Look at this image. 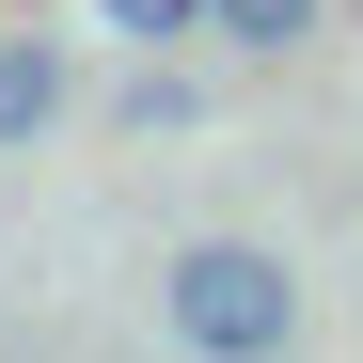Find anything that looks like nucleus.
Masks as SVG:
<instances>
[{
	"instance_id": "f257e3e1",
	"label": "nucleus",
	"mask_w": 363,
	"mask_h": 363,
	"mask_svg": "<svg viewBox=\"0 0 363 363\" xmlns=\"http://www.w3.org/2000/svg\"><path fill=\"white\" fill-rule=\"evenodd\" d=\"M158 316L206 363H269V347H300V269L253 253V237H190V253L158 269Z\"/></svg>"
},
{
	"instance_id": "7ed1b4c3",
	"label": "nucleus",
	"mask_w": 363,
	"mask_h": 363,
	"mask_svg": "<svg viewBox=\"0 0 363 363\" xmlns=\"http://www.w3.org/2000/svg\"><path fill=\"white\" fill-rule=\"evenodd\" d=\"M111 127H127V143H174V127H206V79H174L158 48H143V79L111 95Z\"/></svg>"
},
{
	"instance_id": "20e7f679",
	"label": "nucleus",
	"mask_w": 363,
	"mask_h": 363,
	"mask_svg": "<svg viewBox=\"0 0 363 363\" xmlns=\"http://www.w3.org/2000/svg\"><path fill=\"white\" fill-rule=\"evenodd\" d=\"M332 0H221V48H253V64H284L300 32H316Z\"/></svg>"
},
{
	"instance_id": "39448f33",
	"label": "nucleus",
	"mask_w": 363,
	"mask_h": 363,
	"mask_svg": "<svg viewBox=\"0 0 363 363\" xmlns=\"http://www.w3.org/2000/svg\"><path fill=\"white\" fill-rule=\"evenodd\" d=\"M95 32H127V48H174V32H221V0H95Z\"/></svg>"
},
{
	"instance_id": "f03ea898",
	"label": "nucleus",
	"mask_w": 363,
	"mask_h": 363,
	"mask_svg": "<svg viewBox=\"0 0 363 363\" xmlns=\"http://www.w3.org/2000/svg\"><path fill=\"white\" fill-rule=\"evenodd\" d=\"M64 95H79V64H64V32H0V158H16V143H48V127H64Z\"/></svg>"
}]
</instances>
